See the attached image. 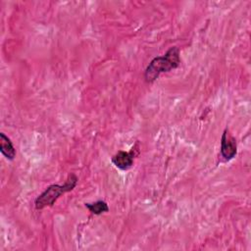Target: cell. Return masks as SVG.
<instances>
[{"label":"cell","instance_id":"277c9868","mask_svg":"<svg viewBox=\"0 0 251 251\" xmlns=\"http://www.w3.org/2000/svg\"><path fill=\"white\" fill-rule=\"evenodd\" d=\"M135 147H133L129 152L126 151H119L117 154H115L112 158V163L120 170L126 171L129 168L132 167L134 157L136 155L135 153Z\"/></svg>","mask_w":251,"mask_h":251},{"label":"cell","instance_id":"7a4b0ae2","mask_svg":"<svg viewBox=\"0 0 251 251\" xmlns=\"http://www.w3.org/2000/svg\"><path fill=\"white\" fill-rule=\"evenodd\" d=\"M77 176L75 174H70L65 180L64 184H51L49 185L40 195H38L34 201L35 209L41 210L45 207H51L55 204L58 198L69 192L72 191L77 183Z\"/></svg>","mask_w":251,"mask_h":251},{"label":"cell","instance_id":"5b68a950","mask_svg":"<svg viewBox=\"0 0 251 251\" xmlns=\"http://www.w3.org/2000/svg\"><path fill=\"white\" fill-rule=\"evenodd\" d=\"M0 151L2 155L10 161L14 160L16 157V149L11 139L3 132L0 133Z\"/></svg>","mask_w":251,"mask_h":251},{"label":"cell","instance_id":"3957f363","mask_svg":"<svg viewBox=\"0 0 251 251\" xmlns=\"http://www.w3.org/2000/svg\"><path fill=\"white\" fill-rule=\"evenodd\" d=\"M221 156L226 162L233 159L237 153V144L235 138L229 134L228 129L226 128L221 138Z\"/></svg>","mask_w":251,"mask_h":251},{"label":"cell","instance_id":"6da1fadb","mask_svg":"<svg viewBox=\"0 0 251 251\" xmlns=\"http://www.w3.org/2000/svg\"><path fill=\"white\" fill-rule=\"evenodd\" d=\"M179 64V49L176 46L171 47L163 56L155 57L149 63L144 73V78L147 82H153L161 74L177 68Z\"/></svg>","mask_w":251,"mask_h":251},{"label":"cell","instance_id":"8992f818","mask_svg":"<svg viewBox=\"0 0 251 251\" xmlns=\"http://www.w3.org/2000/svg\"><path fill=\"white\" fill-rule=\"evenodd\" d=\"M84 206L94 215H101L109 211L108 204L103 200H98L94 203H84Z\"/></svg>","mask_w":251,"mask_h":251}]
</instances>
